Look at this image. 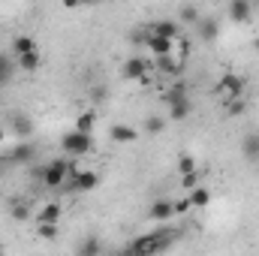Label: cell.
<instances>
[{
	"mask_svg": "<svg viewBox=\"0 0 259 256\" xmlns=\"http://www.w3.org/2000/svg\"><path fill=\"white\" fill-rule=\"evenodd\" d=\"M172 241H175V229H157V232H148V235L136 238V241L130 244V250H133V253H160V250H166Z\"/></svg>",
	"mask_w": 259,
	"mask_h": 256,
	"instance_id": "cell-1",
	"label": "cell"
},
{
	"mask_svg": "<svg viewBox=\"0 0 259 256\" xmlns=\"http://www.w3.org/2000/svg\"><path fill=\"white\" fill-rule=\"evenodd\" d=\"M61 145H64V151L69 154V157H84V154L91 151L94 139H91V133H81V130H69L64 139H61Z\"/></svg>",
	"mask_w": 259,
	"mask_h": 256,
	"instance_id": "cell-2",
	"label": "cell"
},
{
	"mask_svg": "<svg viewBox=\"0 0 259 256\" xmlns=\"http://www.w3.org/2000/svg\"><path fill=\"white\" fill-rule=\"evenodd\" d=\"M6 133L9 136H15V139H27V136H33V121L24 115V112H9V118H6Z\"/></svg>",
	"mask_w": 259,
	"mask_h": 256,
	"instance_id": "cell-3",
	"label": "cell"
},
{
	"mask_svg": "<svg viewBox=\"0 0 259 256\" xmlns=\"http://www.w3.org/2000/svg\"><path fill=\"white\" fill-rule=\"evenodd\" d=\"M39 178H42L46 187H61L64 178H66V160H52V163L39 172Z\"/></svg>",
	"mask_w": 259,
	"mask_h": 256,
	"instance_id": "cell-4",
	"label": "cell"
},
{
	"mask_svg": "<svg viewBox=\"0 0 259 256\" xmlns=\"http://www.w3.org/2000/svg\"><path fill=\"white\" fill-rule=\"evenodd\" d=\"M196 33H199L202 42H214V39L220 36V21L211 18V15H202V18L196 21Z\"/></svg>",
	"mask_w": 259,
	"mask_h": 256,
	"instance_id": "cell-5",
	"label": "cell"
},
{
	"mask_svg": "<svg viewBox=\"0 0 259 256\" xmlns=\"http://www.w3.org/2000/svg\"><path fill=\"white\" fill-rule=\"evenodd\" d=\"M154 61H145V58H130L127 64H124V78L130 81H139V78H145V72L151 69Z\"/></svg>",
	"mask_w": 259,
	"mask_h": 256,
	"instance_id": "cell-6",
	"label": "cell"
},
{
	"mask_svg": "<svg viewBox=\"0 0 259 256\" xmlns=\"http://www.w3.org/2000/svg\"><path fill=\"white\" fill-rule=\"evenodd\" d=\"M145 46H148V52H151L154 58H160V55H172V39L157 36V33H151V30H148V36H145Z\"/></svg>",
	"mask_w": 259,
	"mask_h": 256,
	"instance_id": "cell-7",
	"label": "cell"
},
{
	"mask_svg": "<svg viewBox=\"0 0 259 256\" xmlns=\"http://www.w3.org/2000/svg\"><path fill=\"white\" fill-rule=\"evenodd\" d=\"M226 12L232 21H247L253 15V6H250V0H226Z\"/></svg>",
	"mask_w": 259,
	"mask_h": 256,
	"instance_id": "cell-8",
	"label": "cell"
},
{
	"mask_svg": "<svg viewBox=\"0 0 259 256\" xmlns=\"http://www.w3.org/2000/svg\"><path fill=\"white\" fill-rule=\"evenodd\" d=\"M190 115V100H187V94L184 97H169V118L172 121H184Z\"/></svg>",
	"mask_w": 259,
	"mask_h": 256,
	"instance_id": "cell-9",
	"label": "cell"
},
{
	"mask_svg": "<svg viewBox=\"0 0 259 256\" xmlns=\"http://www.w3.org/2000/svg\"><path fill=\"white\" fill-rule=\"evenodd\" d=\"M154 66H157L160 72H169V75H181V72H184V61H175L172 55H160V58H154Z\"/></svg>",
	"mask_w": 259,
	"mask_h": 256,
	"instance_id": "cell-10",
	"label": "cell"
},
{
	"mask_svg": "<svg viewBox=\"0 0 259 256\" xmlns=\"http://www.w3.org/2000/svg\"><path fill=\"white\" fill-rule=\"evenodd\" d=\"M220 91H223L226 97H238V94L244 91V78H241V75H232V72H226V75L220 78Z\"/></svg>",
	"mask_w": 259,
	"mask_h": 256,
	"instance_id": "cell-11",
	"label": "cell"
},
{
	"mask_svg": "<svg viewBox=\"0 0 259 256\" xmlns=\"http://www.w3.org/2000/svg\"><path fill=\"white\" fill-rule=\"evenodd\" d=\"M172 214H175V205H172V202H166V199H157V202L151 205V211H148V217H151V220H157V223L169 220Z\"/></svg>",
	"mask_w": 259,
	"mask_h": 256,
	"instance_id": "cell-12",
	"label": "cell"
},
{
	"mask_svg": "<svg viewBox=\"0 0 259 256\" xmlns=\"http://www.w3.org/2000/svg\"><path fill=\"white\" fill-rule=\"evenodd\" d=\"M223 112L229 115V118H241L244 112H247V100L238 94V97H226V103H223Z\"/></svg>",
	"mask_w": 259,
	"mask_h": 256,
	"instance_id": "cell-13",
	"label": "cell"
},
{
	"mask_svg": "<svg viewBox=\"0 0 259 256\" xmlns=\"http://www.w3.org/2000/svg\"><path fill=\"white\" fill-rule=\"evenodd\" d=\"M33 157H36V148L27 145V142H21V145L12 148V154H9L6 160H9V163H27V160H33Z\"/></svg>",
	"mask_w": 259,
	"mask_h": 256,
	"instance_id": "cell-14",
	"label": "cell"
},
{
	"mask_svg": "<svg viewBox=\"0 0 259 256\" xmlns=\"http://www.w3.org/2000/svg\"><path fill=\"white\" fill-rule=\"evenodd\" d=\"M109 136H112V142H118V145H130V142H136V130L127 127V124H115V127L109 130Z\"/></svg>",
	"mask_w": 259,
	"mask_h": 256,
	"instance_id": "cell-15",
	"label": "cell"
},
{
	"mask_svg": "<svg viewBox=\"0 0 259 256\" xmlns=\"http://www.w3.org/2000/svg\"><path fill=\"white\" fill-rule=\"evenodd\" d=\"M241 154L250 160V163H259V136L256 133H247L244 142H241Z\"/></svg>",
	"mask_w": 259,
	"mask_h": 256,
	"instance_id": "cell-16",
	"label": "cell"
},
{
	"mask_svg": "<svg viewBox=\"0 0 259 256\" xmlns=\"http://www.w3.org/2000/svg\"><path fill=\"white\" fill-rule=\"evenodd\" d=\"M100 184V175L97 172H91V169H78L75 172V187L78 190H94Z\"/></svg>",
	"mask_w": 259,
	"mask_h": 256,
	"instance_id": "cell-17",
	"label": "cell"
},
{
	"mask_svg": "<svg viewBox=\"0 0 259 256\" xmlns=\"http://www.w3.org/2000/svg\"><path fill=\"white\" fill-rule=\"evenodd\" d=\"M151 33H157V36H166V39H178V24L175 21H154L151 24Z\"/></svg>",
	"mask_w": 259,
	"mask_h": 256,
	"instance_id": "cell-18",
	"label": "cell"
},
{
	"mask_svg": "<svg viewBox=\"0 0 259 256\" xmlns=\"http://www.w3.org/2000/svg\"><path fill=\"white\" fill-rule=\"evenodd\" d=\"M15 66H18V69H24V72H33V69L39 66V52L33 49V52L18 55V58H15Z\"/></svg>",
	"mask_w": 259,
	"mask_h": 256,
	"instance_id": "cell-19",
	"label": "cell"
},
{
	"mask_svg": "<svg viewBox=\"0 0 259 256\" xmlns=\"http://www.w3.org/2000/svg\"><path fill=\"white\" fill-rule=\"evenodd\" d=\"M36 49V39L33 36H27V33H21V36H15L12 39V52H15V58L18 55H24V52H33Z\"/></svg>",
	"mask_w": 259,
	"mask_h": 256,
	"instance_id": "cell-20",
	"label": "cell"
},
{
	"mask_svg": "<svg viewBox=\"0 0 259 256\" xmlns=\"http://www.w3.org/2000/svg\"><path fill=\"white\" fill-rule=\"evenodd\" d=\"M36 220L58 223V220H61V205H58V202H49V205H42V211H39V217H36Z\"/></svg>",
	"mask_w": 259,
	"mask_h": 256,
	"instance_id": "cell-21",
	"label": "cell"
},
{
	"mask_svg": "<svg viewBox=\"0 0 259 256\" xmlns=\"http://www.w3.org/2000/svg\"><path fill=\"white\" fill-rule=\"evenodd\" d=\"M36 235H39V238H46V241L58 238V223H49V220H36Z\"/></svg>",
	"mask_w": 259,
	"mask_h": 256,
	"instance_id": "cell-22",
	"label": "cell"
},
{
	"mask_svg": "<svg viewBox=\"0 0 259 256\" xmlns=\"http://www.w3.org/2000/svg\"><path fill=\"white\" fill-rule=\"evenodd\" d=\"M190 202H193V208H205V205L211 202V193L199 184V187H193V190H190Z\"/></svg>",
	"mask_w": 259,
	"mask_h": 256,
	"instance_id": "cell-23",
	"label": "cell"
},
{
	"mask_svg": "<svg viewBox=\"0 0 259 256\" xmlns=\"http://www.w3.org/2000/svg\"><path fill=\"white\" fill-rule=\"evenodd\" d=\"M94 124H97V115H94V112H81L78 121H75V130H81V133H94Z\"/></svg>",
	"mask_w": 259,
	"mask_h": 256,
	"instance_id": "cell-24",
	"label": "cell"
},
{
	"mask_svg": "<svg viewBox=\"0 0 259 256\" xmlns=\"http://www.w3.org/2000/svg\"><path fill=\"white\" fill-rule=\"evenodd\" d=\"M178 178H181V187H184V190H193V187H199V172H184V175H178Z\"/></svg>",
	"mask_w": 259,
	"mask_h": 256,
	"instance_id": "cell-25",
	"label": "cell"
},
{
	"mask_svg": "<svg viewBox=\"0 0 259 256\" xmlns=\"http://www.w3.org/2000/svg\"><path fill=\"white\" fill-rule=\"evenodd\" d=\"M178 15H181V21H184V24H196V21H199V9H196V6H184Z\"/></svg>",
	"mask_w": 259,
	"mask_h": 256,
	"instance_id": "cell-26",
	"label": "cell"
},
{
	"mask_svg": "<svg viewBox=\"0 0 259 256\" xmlns=\"http://www.w3.org/2000/svg\"><path fill=\"white\" fill-rule=\"evenodd\" d=\"M196 169V160L190 154H184V157H178V175H184V172H193Z\"/></svg>",
	"mask_w": 259,
	"mask_h": 256,
	"instance_id": "cell-27",
	"label": "cell"
},
{
	"mask_svg": "<svg viewBox=\"0 0 259 256\" xmlns=\"http://www.w3.org/2000/svg\"><path fill=\"white\" fill-rule=\"evenodd\" d=\"M78 250H81V256H94V253H100L103 247H100V241H94V238H88L84 244H78Z\"/></svg>",
	"mask_w": 259,
	"mask_h": 256,
	"instance_id": "cell-28",
	"label": "cell"
},
{
	"mask_svg": "<svg viewBox=\"0 0 259 256\" xmlns=\"http://www.w3.org/2000/svg\"><path fill=\"white\" fill-rule=\"evenodd\" d=\"M163 127H166L163 118H148V121H145V133H154V136H157V133H163Z\"/></svg>",
	"mask_w": 259,
	"mask_h": 256,
	"instance_id": "cell-29",
	"label": "cell"
},
{
	"mask_svg": "<svg viewBox=\"0 0 259 256\" xmlns=\"http://www.w3.org/2000/svg\"><path fill=\"white\" fill-rule=\"evenodd\" d=\"M9 72H12V64H9V58H6V55H0V84L9 78Z\"/></svg>",
	"mask_w": 259,
	"mask_h": 256,
	"instance_id": "cell-30",
	"label": "cell"
},
{
	"mask_svg": "<svg viewBox=\"0 0 259 256\" xmlns=\"http://www.w3.org/2000/svg\"><path fill=\"white\" fill-rule=\"evenodd\" d=\"M175 205V214H187L190 208H193V202H190V196L187 199H178V202H172Z\"/></svg>",
	"mask_w": 259,
	"mask_h": 256,
	"instance_id": "cell-31",
	"label": "cell"
},
{
	"mask_svg": "<svg viewBox=\"0 0 259 256\" xmlns=\"http://www.w3.org/2000/svg\"><path fill=\"white\" fill-rule=\"evenodd\" d=\"M12 217H15V220H27V217H30V211H27L24 205H15V208H12Z\"/></svg>",
	"mask_w": 259,
	"mask_h": 256,
	"instance_id": "cell-32",
	"label": "cell"
},
{
	"mask_svg": "<svg viewBox=\"0 0 259 256\" xmlns=\"http://www.w3.org/2000/svg\"><path fill=\"white\" fill-rule=\"evenodd\" d=\"M66 9H75V6H81V0H64Z\"/></svg>",
	"mask_w": 259,
	"mask_h": 256,
	"instance_id": "cell-33",
	"label": "cell"
},
{
	"mask_svg": "<svg viewBox=\"0 0 259 256\" xmlns=\"http://www.w3.org/2000/svg\"><path fill=\"white\" fill-rule=\"evenodd\" d=\"M6 136H9V133H6V127H0V142H3V139H6Z\"/></svg>",
	"mask_w": 259,
	"mask_h": 256,
	"instance_id": "cell-34",
	"label": "cell"
},
{
	"mask_svg": "<svg viewBox=\"0 0 259 256\" xmlns=\"http://www.w3.org/2000/svg\"><path fill=\"white\" fill-rule=\"evenodd\" d=\"M217 3H226V0H217Z\"/></svg>",
	"mask_w": 259,
	"mask_h": 256,
	"instance_id": "cell-35",
	"label": "cell"
}]
</instances>
